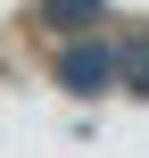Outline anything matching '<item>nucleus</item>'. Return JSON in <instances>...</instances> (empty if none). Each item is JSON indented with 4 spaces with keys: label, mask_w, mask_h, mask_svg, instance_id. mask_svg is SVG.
Here are the masks:
<instances>
[{
    "label": "nucleus",
    "mask_w": 149,
    "mask_h": 158,
    "mask_svg": "<svg viewBox=\"0 0 149 158\" xmlns=\"http://www.w3.org/2000/svg\"><path fill=\"white\" fill-rule=\"evenodd\" d=\"M58 83H66V92H108V83H116V50H100V42H75V50L58 58Z\"/></svg>",
    "instance_id": "nucleus-1"
},
{
    "label": "nucleus",
    "mask_w": 149,
    "mask_h": 158,
    "mask_svg": "<svg viewBox=\"0 0 149 158\" xmlns=\"http://www.w3.org/2000/svg\"><path fill=\"white\" fill-rule=\"evenodd\" d=\"M41 17H50V25H91V17H100V0H50Z\"/></svg>",
    "instance_id": "nucleus-2"
},
{
    "label": "nucleus",
    "mask_w": 149,
    "mask_h": 158,
    "mask_svg": "<svg viewBox=\"0 0 149 158\" xmlns=\"http://www.w3.org/2000/svg\"><path fill=\"white\" fill-rule=\"evenodd\" d=\"M116 67H133V92H149V42H133V58H116Z\"/></svg>",
    "instance_id": "nucleus-3"
}]
</instances>
